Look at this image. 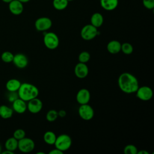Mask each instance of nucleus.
<instances>
[{"label":"nucleus","instance_id":"obj_1","mask_svg":"<svg viewBox=\"0 0 154 154\" xmlns=\"http://www.w3.org/2000/svg\"><path fill=\"white\" fill-rule=\"evenodd\" d=\"M118 85L123 93L132 94L136 92L139 87V83L134 75L129 72H123L119 76Z\"/></svg>","mask_w":154,"mask_h":154},{"label":"nucleus","instance_id":"obj_2","mask_svg":"<svg viewBox=\"0 0 154 154\" xmlns=\"http://www.w3.org/2000/svg\"><path fill=\"white\" fill-rule=\"evenodd\" d=\"M17 93L19 98L25 102H28L31 99L38 97L39 90L35 85L32 84L24 82L21 84Z\"/></svg>","mask_w":154,"mask_h":154},{"label":"nucleus","instance_id":"obj_3","mask_svg":"<svg viewBox=\"0 0 154 154\" xmlns=\"http://www.w3.org/2000/svg\"><path fill=\"white\" fill-rule=\"evenodd\" d=\"M72 144V140L71 137L67 134H63L57 137L54 145L55 148L64 152L70 149Z\"/></svg>","mask_w":154,"mask_h":154},{"label":"nucleus","instance_id":"obj_4","mask_svg":"<svg viewBox=\"0 0 154 154\" xmlns=\"http://www.w3.org/2000/svg\"><path fill=\"white\" fill-rule=\"evenodd\" d=\"M43 43L48 49L54 50L58 48L60 40L58 35L55 32H48L44 34Z\"/></svg>","mask_w":154,"mask_h":154},{"label":"nucleus","instance_id":"obj_5","mask_svg":"<svg viewBox=\"0 0 154 154\" xmlns=\"http://www.w3.org/2000/svg\"><path fill=\"white\" fill-rule=\"evenodd\" d=\"M99 34L97 28L91 24L85 25L81 30V37L84 40L89 41L94 38Z\"/></svg>","mask_w":154,"mask_h":154},{"label":"nucleus","instance_id":"obj_6","mask_svg":"<svg viewBox=\"0 0 154 154\" xmlns=\"http://www.w3.org/2000/svg\"><path fill=\"white\" fill-rule=\"evenodd\" d=\"M35 147L34 141L30 138L24 137L18 140L17 149L23 153H29L32 152Z\"/></svg>","mask_w":154,"mask_h":154},{"label":"nucleus","instance_id":"obj_7","mask_svg":"<svg viewBox=\"0 0 154 154\" xmlns=\"http://www.w3.org/2000/svg\"><path fill=\"white\" fill-rule=\"evenodd\" d=\"M136 96L140 100L147 101L151 99L153 95V92L152 88L148 86L144 85L138 88L135 92Z\"/></svg>","mask_w":154,"mask_h":154},{"label":"nucleus","instance_id":"obj_8","mask_svg":"<svg viewBox=\"0 0 154 154\" xmlns=\"http://www.w3.org/2000/svg\"><path fill=\"white\" fill-rule=\"evenodd\" d=\"M78 114L82 119L90 120L94 117V112L91 106L87 103L80 105L78 108Z\"/></svg>","mask_w":154,"mask_h":154},{"label":"nucleus","instance_id":"obj_9","mask_svg":"<svg viewBox=\"0 0 154 154\" xmlns=\"http://www.w3.org/2000/svg\"><path fill=\"white\" fill-rule=\"evenodd\" d=\"M34 25L38 31H46L51 28L52 22L48 17H40L35 20Z\"/></svg>","mask_w":154,"mask_h":154},{"label":"nucleus","instance_id":"obj_10","mask_svg":"<svg viewBox=\"0 0 154 154\" xmlns=\"http://www.w3.org/2000/svg\"><path fill=\"white\" fill-rule=\"evenodd\" d=\"M42 108L43 102L37 97L28 101L27 109L32 114L38 113L42 109Z\"/></svg>","mask_w":154,"mask_h":154},{"label":"nucleus","instance_id":"obj_11","mask_svg":"<svg viewBox=\"0 0 154 154\" xmlns=\"http://www.w3.org/2000/svg\"><path fill=\"white\" fill-rule=\"evenodd\" d=\"M89 70L86 63H78L76 64L74 69V73L75 76L79 79L85 78L88 74Z\"/></svg>","mask_w":154,"mask_h":154},{"label":"nucleus","instance_id":"obj_12","mask_svg":"<svg viewBox=\"0 0 154 154\" xmlns=\"http://www.w3.org/2000/svg\"><path fill=\"white\" fill-rule=\"evenodd\" d=\"M91 97L90 92L87 88L80 89L76 96L77 102L80 105L88 103Z\"/></svg>","mask_w":154,"mask_h":154},{"label":"nucleus","instance_id":"obj_13","mask_svg":"<svg viewBox=\"0 0 154 154\" xmlns=\"http://www.w3.org/2000/svg\"><path fill=\"white\" fill-rule=\"evenodd\" d=\"M12 62L17 68L24 69L28 64V60L25 55L22 53H19L14 55Z\"/></svg>","mask_w":154,"mask_h":154},{"label":"nucleus","instance_id":"obj_14","mask_svg":"<svg viewBox=\"0 0 154 154\" xmlns=\"http://www.w3.org/2000/svg\"><path fill=\"white\" fill-rule=\"evenodd\" d=\"M8 8L11 13L14 15H19L23 11V3L19 0H13L8 3Z\"/></svg>","mask_w":154,"mask_h":154},{"label":"nucleus","instance_id":"obj_15","mask_svg":"<svg viewBox=\"0 0 154 154\" xmlns=\"http://www.w3.org/2000/svg\"><path fill=\"white\" fill-rule=\"evenodd\" d=\"M12 107L16 112L22 114L27 109V104L25 100L19 97L12 102Z\"/></svg>","mask_w":154,"mask_h":154},{"label":"nucleus","instance_id":"obj_16","mask_svg":"<svg viewBox=\"0 0 154 154\" xmlns=\"http://www.w3.org/2000/svg\"><path fill=\"white\" fill-rule=\"evenodd\" d=\"M122 43L117 40H111L108 42L106 46L108 51L111 54H117L121 51Z\"/></svg>","mask_w":154,"mask_h":154},{"label":"nucleus","instance_id":"obj_17","mask_svg":"<svg viewBox=\"0 0 154 154\" xmlns=\"http://www.w3.org/2000/svg\"><path fill=\"white\" fill-rule=\"evenodd\" d=\"M100 5L106 11H112L116 9L119 4V0H100Z\"/></svg>","mask_w":154,"mask_h":154},{"label":"nucleus","instance_id":"obj_18","mask_svg":"<svg viewBox=\"0 0 154 154\" xmlns=\"http://www.w3.org/2000/svg\"><path fill=\"white\" fill-rule=\"evenodd\" d=\"M90 24L96 28L100 27L103 23V17L100 13L96 12L93 13L90 18Z\"/></svg>","mask_w":154,"mask_h":154},{"label":"nucleus","instance_id":"obj_19","mask_svg":"<svg viewBox=\"0 0 154 154\" xmlns=\"http://www.w3.org/2000/svg\"><path fill=\"white\" fill-rule=\"evenodd\" d=\"M21 84L17 79H11L7 82L5 87L8 91H17Z\"/></svg>","mask_w":154,"mask_h":154},{"label":"nucleus","instance_id":"obj_20","mask_svg":"<svg viewBox=\"0 0 154 154\" xmlns=\"http://www.w3.org/2000/svg\"><path fill=\"white\" fill-rule=\"evenodd\" d=\"M13 114V109L10 107L2 105L0 106V116L4 119H9L12 117Z\"/></svg>","mask_w":154,"mask_h":154},{"label":"nucleus","instance_id":"obj_21","mask_svg":"<svg viewBox=\"0 0 154 154\" xmlns=\"http://www.w3.org/2000/svg\"><path fill=\"white\" fill-rule=\"evenodd\" d=\"M17 146H18V140H16L13 137L8 138L5 143V149L12 151V152H14L17 149Z\"/></svg>","mask_w":154,"mask_h":154},{"label":"nucleus","instance_id":"obj_22","mask_svg":"<svg viewBox=\"0 0 154 154\" xmlns=\"http://www.w3.org/2000/svg\"><path fill=\"white\" fill-rule=\"evenodd\" d=\"M57 136L55 134L51 131H46L43 135V140L44 141L49 144V145H53L55 143Z\"/></svg>","mask_w":154,"mask_h":154},{"label":"nucleus","instance_id":"obj_23","mask_svg":"<svg viewBox=\"0 0 154 154\" xmlns=\"http://www.w3.org/2000/svg\"><path fill=\"white\" fill-rule=\"evenodd\" d=\"M69 2L67 0H53L52 5L57 10H63L67 7Z\"/></svg>","mask_w":154,"mask_h":154},{"label":"nucleus","instance_id":"obj_24","mask_svg":"<svg viewBox=\"0 0 154 154\" xmlns=\"http://www.w3.org/2000/svg\"><path fill=\"white\" fill-rule=\"evenodd\" d=\"M134 48L132 45L128 42L123 43L121 45V51L125 55H130L133 52Z\"/></svg>","mask_w":154,"mask_h":154},{"label":"nucleus","instance_id":"obj_25","mask_svg":"<svg viewBox=\"0 0 154 154\" xmlns=\"http://www.w3.org/2000/svg\"><path fill=\"white\" fill-rule=\"evenodd\" d=\"M58 117V111L55 109H50L46 114V119L49 122H53L57 120Z\"/></svg>","mask_w":154,"mask_h":154},{"label":"nucleus","instance_id":"obj_26","mask_svg":"<svg viewBox=\"0 0 154 154\" xmlns=\"http://www.w3.org/2000/svg\"><path fill=\"white\" fill-rule=\"evenodd\" d=\"M14 55L9 51H5L1 55L2 60L6 63H9L13 61Z\"/></svg>","mask_w":154,"mask_h":154},{"label":"nucleus","instance_id":"obj_27","mask_svg":"<svg viewBox=\"0 0 154 154\" xmlns=\"http://www.w3.org/2000/svg\"><path fill=\"white\" fill-rule=\"evenodd\" d=\"M90 59V54L87 51L81 52L78 56V60L80 63H87Z\"/></svg>","mask_w":154,"mask_h":154},{"label":"nucleus","instance_id":"obj_28","mask_svg":"<svg viewBox=\"0 0 154 154\" xmlns=\"http://www.w3.org/2000/svg\"><path fill=\"white\" fill-rule=\"evenodd\" d=\"M137 147L133 144H128L123 149V152L125 154H137Z\"/></svg>","mask_w":154,"mask_h":154},{"label":"nucleus","instance_id":"obj_29","mask_svg":"<svg viewBox=\"0 0 154 154\" xmlns=\"http://www.w3.org/2000/svg\"><path fill=\"white\" fill-rule=\"evenodd\" d=\"M25 137V132L22 129H17L13 133V137L16 140H19Z\"/></svg>","mask_w":154,"mask_h":154},{"label":"nucleus","instance_id":"obj_30","mask_svg":"<svg viewBox=\"0 0 154 154\" xmlns=\"http://www.w3.org/2000/svg\"><path fill=\"white\" fill-rule=\"evenodd\" d=\"M17 98H19L17 91H8L7 94V99L10 102L12 103Z\"/></svg>","mask_w":154,"mask_h":154},{"label":"nucleus","instance_id":"obj_31","mask_svg":"<svg viewBox=\"0 0 154 154\" xmlns=\"http://www.w3.org/2000/svg\"><path fill=\"white\" fill-rule=\"evenodd\" d=\"M144 7L149 10H152L154 8V0H143Z\"/></svg>","mask_w":154,"mask_h":154},{"label":"nucleus","instance_id":"obj_32","mask_svg":"<svg viewBox=\"0 0 154 154\" xmlns=\"http://www.w3.org/2000/svg\"><path fill=\"white\" fill-rule=\"evenodd\" d=\"M63 153H64L63 152L61 151L60 150H59L57 148H55L54 149H52V150H51L49 152V154H63Z\"/></svg>","mask_w":154,"mask_h":154},{"label":"nucleus","instance_id":"obj_33","mask_svg":"<svg viewBox=\"0 0 154 154\" xmlns=\"http://www.w3.org/2000/svg\"><path fill=\"white\" fill-rule=\"evenodd\" d=\"M58 117H64L66 116V111L64 109H61L59 111H58Z\"/></svg>","mask_w":154,"mask_h":154},{"label":"nucleus","instance_id":"obj_34","mask_svg":"<svg viewBox=\"0 0 154 154\" xmlns=\"http://www.w3.org/2000/svg\"><path fill=\"white\" fill-rule=\"evenodd\" d=\"M149 153L148 152H147L146 150H141L140 151H138L137 154H149Z\"/></svg>","mask_w":154,"mask_h":154},{"label":"nucleus","instance_id":"obj_35","mask_svg":"<svg viewBox=\"0 0 154 154\" xmlns=\"http://www.w3.org/2000/svg\"><path fill=\"white\" fill-rule=\"evenodd\" d=\"M2 154H13V153H14V152H12V151L8 150H5V151L2 152Z\"/></svg>","mask_w":154,"mask_h":154},{"label":"nucleus","instance_id":"obj_36","mask_svg":"<svg viewBox=\"0 0 154 154\" xmlns=\"http://www.w3.org/2000/svg\"><path fill=\"white\" fill-rule=\"evenodd\" d=\"M4 2H5V3H7V4H8V3H10L11 1H12L13 0H2Z\"/></svg>","mask_w":154,"mask_h":154},{"label":"nucleus","instance_id":"obj_37","mask_svg":"<svg viewBox=\"0 0 154 154\" xmlns=\"http://www.w3.org/2000/svg\"><path fill=\"white\" fill-rule=\"evenodd\" d=\"M19 1H20V2H22V3H26V2H29L30 0H19Z\"/></svg>","mask_w":154,"mask_h":154},{"label":"nucleus","instance_id":"obj_38","mask_svg":"<svg viewBox=\"0 0 154 154\" xmlns=\"http://www.w3.org/2000/svg\"><path fill=\"white\" fill-rule=\"evenodd\" d=\"M40 153H41V154H45L44 152H38L37 153V154H40Z\"/></svg>","mask_w":154,"mask_h":154},{"label":"nucleus","instance_id":"obj_39","mask_svg":"<svg viewBox=\"0 0 154 154\" xmlns=\"http://www.w3.org/2000/svg\"><path fill=\"white\" fill-rule=\"evenodd\" d=\"M1 149H2V148H1V144H0V153H1Z\"/></svg>","mask_w":154,"mask_h":154},{"label":"nucleus","instance_id":"obj_40","mask_svg":"<svg viewBox=\"0 0 154 154\" xmlns=\"http://www.w3.org/2000/svg\"><path fill=\"white\" fill-rule=\"evenodd\" d=\"M68 2H69V1H73V0H67Z\"/></svg>","mask_w":154,"mask_h":154}]
</instances>
